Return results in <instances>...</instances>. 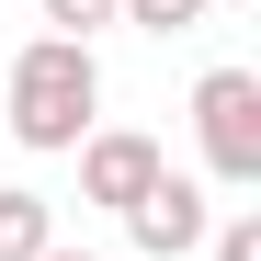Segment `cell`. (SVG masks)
<instances>
[{
  "label": "cell",
  "mask_w": 261,
  "mask_h": 261,
  "mask_svg": "<svg viewBox=\"0 0 261 261\" xmlns=\"http://www.w3.org/2000/svg\"><path fill=\"white\" fill-rule=\"evenodd\" d=\"M0 125H12V148L68 159V148L102 125V57H91V46H68V34H34V46H12Z\"/></svg>",
  "instance_id": "obj_1"
},
{
  "label": "cell",
  "mask_w": 261,
  "mask_h": 261,
  "mask_svg": "<svg viewBox=\"0 0 261 261\" xmlns=\"http://www.w3.org/2000/svg\"><path fill=\"white\" fill-rule=\"evenodd\" d=\"M193 148H204V182L216 193H250L261 182V68H204L193 80Z\"/></svg>",
  "instance_id": "obj_2"
},
{
  "label": "cell",
  "mask_w": 261,
  "mask_h": 261,
  "mask_svg": "<svg viewBox=\"0 0 261 261\" xmlns=\"http://www.w3.org/2000/svg\"><path fill=\"white\" fill-rule=\"evenodd\" d=\"M68 159H80V204H102V216H125V204L170 170V148H159V137H137V125H91Z\"/></svg>",
  "instance_id": "obj_3"
},
{
  "label": "cell",
  "mask_w": 261,
  "mask_h": 261,
  "mask_svg": "<svg viewBox=\"0 0 261 261\" xmlns=\"http://www.w3.org/2000/svg\"><path fill=\"white\" fill-rule=\"evenodd\" d=\"M204 227H216V193L193 182V170H159V182L125 204V239H137L148 261H193V250H204Z\"/></svg>",
  "instance_id": "obj_4"
},
{
  "label": "cell",
  "mask_w": 261,
  "mask_h": 261,
  "mask_svg": "<svg viewBox=\"0 0 261 261\" xmlns=\"http://www.w3.org/2000/svg\"><path fill=\"white\" fill-rule=\"evenodd\" d=\"M57 250V204L34 182H0V261H46Z\"/></svg>",
  "instance_id": "obj_5"
},
{
  "label": "cell",
  "mask_w": 261,
  "mask_h": 261,
  "mask_svg": "<svg viewBox=\"0 0 261 261\" xmlns=\"http://www.w3.org/2000/svg\"><path fill=\"white\" fill-rule=\"evenodd\" d=\"M216 12V0H114V23H137V34H193Z\"/></svg>",
  "instance_id": "obj_6"
},
{
  "label": "cell",
  "mask_w": 261,
  "mask_h": 261,
  "mask_svg": "<svg viewBox=\"0 0 261 261\" xmlns=\"http://www.w3.org/2000/svg\"><path fill=\"white\" fill-rule=\"evenodd\" d=\"M204 250H216V261H261V204H227V216L204 227Z\"/></svg>",
  "instance_id": "obj_7"
},
{
  "label": "cell",
  "mask_w": 261,
  "mask_h": 261,
  "mask_svg": "<svg viewBox=\"0 0 261 261\" xmlns=\"http://www.w3.org/2000/svg\"><path fill=\"white\" fill-rule=\"evenodd\" d=\"M46 12V34H68V46H91V34L114 23V0H34Z\"/></svg>",
  "instance_id": "obj_8"
},
{
  "label": "cell",
  "mask_w": 261,
  "mask_h": 261,
  "mask_svg": "<svg viewBox=\"0 0 261 261\" xmlns=\"http://www.w3.org/2000/svg\"><path fill=\"white\" fill-rule=\"evenodd\" d=\"M46 261H91V250H46Z\"/></svg>",
  "instance_id": "obj_9"
}]
</instances>
